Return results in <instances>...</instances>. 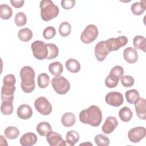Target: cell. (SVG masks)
Returning <instances> with one entry per match:
<instances>
[{
  "label": "cell",
  "mask_w": 146,
  "mask_h": 146,
  "mask_svg": "<svg viewBox=\"0 0 146 146\" xmlns=\"http://www.w3.org/2000/svg\"><path fill=\"white\" fill-rule=\"evenodd\" d=\"M79 120L83 124H88L92 127H98L102 121V112L100 108L92 105L88 108L80 111Z\"/></svg>",
  "instance_id": "obj_1"
},
{
  "label": "cell",
  "mask_w": 146,
  "mask_h": 146,
  "mask_svg": "<svg viewBox=\"0 0 146 146\" xmlns=\"http://www.w3.org/2000/svg\"><path fill=\"white\" fill-rule=\"evenodd\" d=\"M20 77L21 79V88L25 93H31L35 87V72L33 68L30 66H26L22 67L20 71Z\"/></svg>",
  "instance_id": "obj_2"
},
{
  "label": "cell",
  "mask_w": 146,
  "mask_h": 146,
  "mask_svg": "<svg viewBox=\"0 0 146 146\" xmlns=\"http://www.w3.org/2000/svg\"><path fill=\"white\" fill-rule=\"evenodd\" d=\"M39 7L41 18L44 21H49L56 17L59 14V7L51 0L41 1Z\"/></svg>",
  "instance_id": "obj_3"
},
{
  "label": "cell",
  "mask_w": 146,
  "mask_h": 146,
  "mask_svg": "<svg viewBox=\"0 0 146 146\" xmlns=\"http://www.w3.org/2000/svg\"><path fill=\"white\" fill-rule=\"evenodd\" d=\"M51 83L55 91L60 95L66 94L70 89V82L66 78L61 75L54 76Z\"/></svg>",
  "instance_id": "obj_4"
},
{
  "label": "cell",
  "mask_w": 146,
  "mask_h": 146,
  "mask_svg": "<svg viewBox=\"0 0 146 146\" xmlns=\"http://www.w3.org/2000/svg\"><path fill=\"white\" fill-rule=\"evenodd\" d=\"M33 55L38 60H43L48 55L47 44L41 40L34 41L31 46Z\"/></svg>",
  "instance_id": "obj_5"
},
{
  "label": "cell",
  "mask_w": 146,
  "mask_h": 146,
  "mask_svg": "<svg viewBox=\"0 0 146 146\" xmlns=\"http://www.w3.org/2000/svg\"><path fill=\"white\" fill-rule=\"evenodd\" d=\"M99 31L97 27L92 24L88 25L82 33L81 41L85 44H89L94 42L98 37Z\"/></svg>",
  "instance_id": "obj_6"
},
{
  "label": "cell",
  "mask_w": 146,
  "mask_h": 146,
  "mask_svg": "<svg viewBox=\"0 0 146 146\" xmlns=\"http://www.w3.org/2000/svg\"><path fill=\"white\" fill-rule=\"evenodd\" d=\"M128 43V38L125 36H120L117 38H111L105 40V44L109 52L117 51Z\"/></svg>",
  "instance_id": "obj_7"
},
{
  "label": "cell",
  "mask_w": 146,
  "mask_h": 146,
  "mask_svg": "<svg viewBox=\"0 0 146 146\" xmlns=\"http://www.w3.org/2000/svg\"><path fill=\"white\" fill-rule=\"evenodd\" d=\"M36 110L43 115H48L52 112V106L48 99L43 96L38 98L34 102Z\"/></svg>",
  "instance_id": "obj_8"
},
{
  "label": "cell",
  "mask_w": 146,
  "mask_h": 146,
  "mask_svg": "<svg viewBox=\"0 0 146 146\" xmlns=\"http://www.w3.org/2000/svg\"><path fill=\"white\" fill-rule=\"evenodd\" d=\"M146 135V130L144 127H136L131 129L128 132V137L130 141L136 143L144 139Z\"/></svg>",
  "instance_id": "obj_9"
},
{
  "label": "cell",
  "mask_w": 146,
  "mask_h": 146,
  "mask_svg": "<svg viewBox=\"0 0 146 146\" xmlns=\"http://www.w3.org/2000/svg\"><path fill=\"white\" fill-rule=\"evenodd\" d=\"M106 102L110 106L117 107L124 102L123 96L119 92H110L105 97Z\"/></svg>",
  "instance_id": "obj_10"
},
{
  "label": "cell",
  "mask_w": 146,
  "mask_h": 146,
  "mask_svg": "<svg viewBox=\"0 0 146 146\" xmlns=\"http://www.w3.org/2000/svg\"><path fill=\"white\" fill-rule=\"evenodd\" d=\"M46 140L51 146H66V142L62 139V135L52 131L46 136Z\"/></svg>",
  "instance_id": "obj_11"
},
{
  "label": "cell",
  "mask_w": 146,
  "mask_h": 146,
  "mask_svg": "<svg viewBox=\"0 0 146 146\" xmlns=\"http://www.w3.org/2000/svg\"><path fill=\"white\" fill-rule=\"evenodd\" d=\"M109 51L105 44V40L98 42L95 47V55L98 61H103L109 53Z\"/></svg>",
  "instance_id": "obj_12"
},
{
  "label": "cell",
  "mask_w": 146,
  "mask_h": 146,
  "mask_svg": "<svg viewBox=\"0 0 146 146\" xmlns=\"http://www.w3.org/2000/svg\"><path fill=\"white\" fill-rule=\"evenodd\" d=\"M15 90V86L3 85L2 86L1 92L2 101L13 102L14 100V93Z\"/></svg>",
  "instance_id": "obj_13"
},
{
  "label": "cell",
  "mask_w": 146,
  "mask_h": 146,
  "mask_svg": "<svg viewBox=\"0 0 146 146\" xmlns=\"http://www.w3.org/2000/svg\"><path fill=\"white\" fill-rule=\"evenodd\" d=\"M118 121L114 116H108L106 118L103 124L102 129L105 134H110L113 132L114 129L117 126Z\"/></svg>",
  "instance_id": "obj_14"
},
{
  "label": "cell",
  "mask_w": 146,
  "mask_h": 146,
  "mask_svg": "<svg viewBox=\"0 0 146 146\" xmlns=\"http://www.w3.org/2000/svg\"><path fill=\"white\" fill-rule=\"evenodd\" d=\"M137 116L140 119H146V100L144 98H140L134 104Z\"/></svg>",
  "instance_id": "obj_15"
},
{
  "label": "cell",
  "mask_w": 146,
  "mask_h": 146,
  "mask_svg": "<svg viewBox=\"0 0 146 146\" xmlns=\"http://www.w3.org/2000/svg\"><path fill=\"white\" fill-rule=\"evenodd\" d=\"M17 113L20 119L26 120L32 116L33 110L29 105L27 104H22L17 108Z\"/></svg>",
  "instance_id": "obj_16"
},
{
  "label": "cell",
  "mask_w": 146,
  "mask_h": 146,
  "mask_svg": "<svg viewBox=\"0 0 146 146\" xmlns=\"http://www.w3.org/2000/svg\"><path fill=\"white\" fill-rule=\"evenodd\" d=\"M123 57L124 60L128 63H134L138 60V53L136 49L128 47L124 49Z\"/></svg>",
  "instance_id": "obj_17"
},
{
  "label": "cell",
  "mask_w": 146,
  "mask_h": 146,
  "mask_svg": "<svg viewBox=\"0 0 146 146\" xmlns=\"http://www.w3.org/2000/svg\"><path fill=\"white\" fill-rule=\"evenodd\" d=\"M38 140L36 135L33 132H27L22 136L20 144L23 146H31L36 144Z\"/></svg>",
  "instance_id": "obj_18"
},
{
  "label": "cell",
  "mask_w": 146,
  "mask_h": 146,
  "mask_svg": "<svg viewBox=\"0 0 146 146\" xmlns=\"http://www.w3.org/2000/svg\"><path fill=\"white\" fill-rule=\"evenodd\" d=\"M76 121L75 115L72 112H66L61 118V122L63 125L66 127H70L74 125Z\"/></svg>",
  "instance_id": "obj_19"
},
{
  "label": "cell",
  "mask_w": 146,
  "mask_h": 146,
  "mask_svg": "<svg viewBox=\"0 0 146 146\" xmlns=\"http://www.w3.org/2000/svg\"><path fill=\"white\" fill-rule=\"evenodd\" d=\"M36 132L42 136H46L47 135L52 131V128L50 123L46 121H42L36 125Z\"/></svg>",
  "instance_id": "obj_20"
},
{
  "label": "cell",
  "mask_w": 146,
  "mask_h": 146,
  "mask_svg": "<svg viewBox=\"0 0 146 146\" xmlns=\"http://www.w3.org/2000/svg\"><path fill=\"white\" fill-rule=\"evenodd\" d=\"M145 1H141L133 3L131 7L132 13L135 15H140L145 10Z\"/></svg>",
  "instance_id": "obj_21"
},
{
  "label": "cell",
  "mask_w": 146,
  "mask_h": 146,
  "mask_svg": "<svg viewBox=\"0 0 146 146\" xmlns=\"http://www.w3.org/2000/svg\"><path fill=\"white\" fill-rule=\"evenodd\" d=\"M65 65L67 70L72 73H77L80 70V63L77 60L73 58L68 59Z\"/></svg>",
  "instance_id": "obj_22"
},
{
  "label": "cell",
  "mask_w": 146,
  "mask_h": 146,
  "mask_svg": "<svg viewBox=\"0 0 146 146\" xmlns=\"http://www.w3.org/2000/svg\"><path fill=\"white\" fill-rule=\"evenodd\" d=\"M133 45L135 49H139L145 52L146 48V39L141 35H136L133 39Z\"/></svg>",
  "instance_id": "obj_23"
},
{
  "label": "cell",
  "mask_w": 146,
  "mask_h": 146,
  "mask_svg": "<svg viewBox=\"0 0 146 146\" xmlns=\"http://www.w3.org/2000/svg\"><path fill=\"white\" fill-rule=\"evenodd\" d=\"M132 116L133 113L131 110L127 106L121 108L119 111V116L123 121L128 122L130 121Z\"/></svg>",
  "instance_id": "obj_24"
},
{
  "label": "cell",
  "mask_w": 146,
  "mask_h": 146,
  "mask_svg": "<svg viewBox=\"0 0 146 146\" xmlns=\"http://www.w3.org/2000/svg\"><path fill=\"white\" fill-rule=\"evenodd\" d=\"M125 98L128 103L131 104H135L140 98V94L139 92L135 89L128 90L125 93Z\"/></svg>",
  "instance_id": "obj_25"
},
{
  "label": "cell",
  "mask_w": 146,
  "mask_h": 146,
  "mask_svg": "<svg viewBox=\"0 0 146 146\" xmlns=\"http://www.w3.org/2000/svg\"><path fill=\"white\" fill-rule=\"evenodd\" d=\"M48 70L52 75L54 76H59L62 73L63 67L61 63L59 62H54L49 64Z\"/></svg>",
  "instance_id": "obj_26"
},
{
  "label": "cell",
  "mask_w": 146,
  "mask_h": 146,
  "mask_svg": "<svg viewBox=\"0 0 146 146\" xmlns=\"http://www.w3.org/2000/svg\"><path fill=\"white\" fill-rule=\"evenodd\" d=\"M13 14L12 9L7 4H2L0 6V17L3 20L10 19Z\"/></svg>",
  "instance_id": "obj_27"
},
{
  "label": "cell",
  "mask_w": 146,
  "mask_h": 146,
  "mask_svg": "<svg viewBox=\"0 0 146 146\" xmlns=\"http://www.w3.org/2000/svg\"><path fill=\"white\" fill-rule=\"evenodd\" d=\"M33 32L28 28L21 29L18 33V36L19 39L23 42H29L33 38Z\"/></svg>",
  "instance_id": "obj_28"
},
{
  "label": "cell",
  "mask_w": 146,
  "mask_h": 146,
  "mask_svg": "<svg viewBox=\"0 0 146 146\" xmlns=\"http://www.w3.org/2000/svg\"><path fill=\"white\" fill-rule=\"evenodd\" d=\"M5 136L9 139L13 140L17 139L19 134L20 132L19 130L15 127L14 126H10L7 127L4 131Z\"/></svg>",
  "instance_id": "obj_29"
},
{
  "label": "cell",
  "mask_w": 146,
  "mask_h": 146,
  "mask_svg": "<svg viewBox=\"0 0 146 146\" xmlns=\"http://www.w3.org/2000/svg\"><path fill=\"white\" fill-rule=\"evenodd\" d=\"M66 142L71 146H74L79 140V133L74 130H70L66 133Z\"/></svg>",
  "instance_id": "obj_30"
},
{
  "label": "cell",
  "mask_w": 146,
  "mask_h": 146,
  "mask_svg": "<svg viewBox=\"0 0 146 146\" xmlns=\"http://www.w3.org/2000/svg\"><path fill=\"white\" fill-rule=\"evenodd\" d=\"M48 48V55L46 59L51 60L56 58L59 54V49L58 46L53 43H47Z\"/></svg>",
  "instance_id": "obj_31"
},
{
  "label": "cell",
  "mask_w": 146,
  "mask_h": 146,
  "mask_svg": "<svg viewBox=\"0 0 146 146\" xmlns=\"http://www.w3.org/2000/svg\"><path fill=\"white\" fill-rule=\"evenodd\" d=\"M71 32V26L68 22H62L59 27V34L63 37L68 36Z\"/></svg>",
  "instance_id": "obj_32"
},
{
  "label": "cell",
  "mask_w": 146,
  "mask_h": 146,
  "mask_svg": "<svg viewBox=\"0 0 146 146\" xmlns=\"http://www.w3.org/2000/svg\"><path fill=\"white\" fill-rule=\"evenodd\" d=\"M50 79L46 73H41L38 76V85L41 88L47 87L50 84Z\"/></svg>",
  "instance_id": "obj_33"
},
{
  "label": "cell",
  "mask_w": 146,
  "mask_h": 146,
  "mask_svg": "<svg viewBox=\"0 0 146 146\" xmlns=\"http://www.w3.org/2000/svg\"><path fill=\"white\" fill-rule=\"evenodd\" d=\"M94 140L98 146H107L110 143L108 137L102 133L96 135L94 138Z\"/></svg>",
  "instance_id": "obj_34"
},
{
  "label": "cell",
  "mask_w": 146,
  "mask_h": 146,
  "mask_svg": "<svg viewBox=\"0 0 146 146\" xmlns=\"http://www.w3.org/2000/svg\"><path fill=\"white\" fill-rule=\"evenodd\" d=\"M1 111L5 115H10L13 111V102H2L1 105Z\"/></svg>",
  "instance_id": "obj_35"
},
{
  "label": "cell",
  "mask_w": 146,
  "mask_h": 146,
  "mask_svg": "<svg viewBox=\"0 0 146 146\" xmlns=\"http://www.w3.org/2000/svg\"><path fill=\"white\" fill-rule=\"evenodd\" d=\"M14 22L15 25L18 27L25 25L27 22V17L26 14L23 12L17 13L15 16Z\"/></svg>",
  "instance_id": "obj_36"
},
{
  "label": "cell",
  "mask_w": 146,
  "mask_h": 146,
  "mask_svg": "<svg viewBox=\"0 0 146 146\" xmlns=\"http://www.w3.org/2000/svg\"><path fill=\"white\" fill-rule=\"evenodd\" d=\"M119 79L109 74L106 78L105 80V84L106 86L110 88H115L119 83Z\"/></svg>",
  "instance_id": "obj_37"
},
{
  "label": "cell",
  "mask_w": 146,
  "mask_h": 146,
  "mask_svg": "<svg viewBox=\"0 0 146 146\" xmlns=\"http://www.w3.org/2000/svg\"><path fill=\"white\" fill-rule=\"evenodd\" d=\"M56 34V30L52 26L47 27L43 32V36L46 39H51L55 36Z\"/></svg>",
  "instance_id": "obj_38"
},
{
  "label": "cell",
  "mask_w": 146,
  "mask_h": 146,
  "mask_svg": "<svg viewBox=\"0 0 146 146\" xmlns=\"http://www.w3.org/2000/svg\"><path fill=\"white\" fill-rule=\"evenodd\" d=\"M110 74L120 79V78H121V77L123 76V74H124L123 68L120 66L116 65L112 68V69L110 72Z\"/></svg>",
  "instance_id": "obj_39"
},
{
  "label": "cell",
  "mask_w": 146,
  "mask_h": 146,
  "mask_svg": "<svg viewBox=\"0 0 146 146\" xmlns=\"http://www.w3.org/2000/svg\"><path fill=\"white\" fill-rule=\"evenodd\" d=\"M121 84L125 87H131L135 83L134 78L130 75H125L121 78Z\"/></svg>",
  "instance_id": "obj_40"
},
{
  "label": "cell",
  "mask_w": 146,
  "mask_h": 146,
  "mask_svg": "<svg viewBox=\"0 0 146 146\" xmlns=\"http://www.w3.org/2000/svg\"><path fill=\"white\" fill-rule=\"evenodd\" d=\"M15 77L13 74L7 75L3 79V83L5 86H15Z\"/></svg>",
  "instance_id": "obj_41"
},
{
  "label": "cell",
  "mask_w": 146,
  "mask_h": 146,
  "mask_svg": "<svg viewBox=\"0 0 146 146\" xmlns=\"http://www.w3.org/2000/svg\"><path fill=\"white\" fill-rule=\"evenodd\" d=\"M61 6L65 10H70L72 9L75 4V0H62Z\"/></svg>",
  "instance_id": "obj_42"
},
{
  "label": "cell",
  "mask_w": 146,
  "mask_h": 146,
  "mask_svg": "<svg viewBox=\"0 0 146 146\" xmlns=\"http://www.w3.org/2000/svg\"><path fill=\"white\" fill-rule=\"evenodd\" d=\"M10 3L11 5L15 8H20L23 6V4L25 3L24 0H18V1H15V0H11Z\"/></svg>",
  "instance_id": "obj_43"
}]
</instances>
